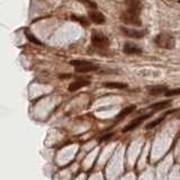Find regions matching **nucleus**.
Returning a JSON list of instances; mask_svg holds the SVG:
<instances>
[{"label":"nucleus","mask_w":180,"mask_h":180,"mask_svg":"<svg viewBox=\"0 0 180 180\" xmlns=\"http://www.w3.org/2000/svg\"><path fill=\"white\" fill-rule=\"evenodd\" d=\"M154 42L161 49H166V50H172L176 46V40L171 34L168 33H160L159 35L155 36Z\"/></svg>","instance_id":"1"},{"label":"nucleus","mask_w":180,"mask_h":180,"mask_svg":"<svg viewBox=\"0 0 180 180\" xmlns=\"http://www.w3.org/2000/svg\"><path fill=\"white\" fill-rule=\"evenodd\" d=\"M121 20L126 25H132V26H141L142 22L140 18V13L132 10V9H126L121 14Z\"/></svg>","instance_id":"2"},{"label":"nucleus","mask_w":180,"mask_h":180,"mask_svg":"<svg viewBox=\"0 0 180 180\" xmlns=\"http://www.w3.org/2000/svg\"><path fill=\"white\" fill-rule=\"evenodd\" d=\"M70 64L74 66L76 71L81 72V73H86V72H94L97 71L99 69L98 65H95L91 62H88L85 60H73L70 62Z\"/></svg>","instance_id":"3"},{"label":"nucleus","mask_w":180,"mask_h":180,"mask_svg":"<svg viewBox=\"0 0 180 180\" xmlns=\"http://www.w3.org/2000/svg\"><path fill=\"white\" fill-rule=\"evenodd\" d=\"M91 43L96 47L105 49L110 45V40L108 36H106L100 32H94L91 35Z\"/></svg>","instance_id":"4"},{"label":"nucleus","mask_w":180,"mask_h":180,"mask_svg":"<svg viewBox=\"0 0 180 180\" xmlns=\"http://www.w3.org/2000/svg\"><path fill=\"white\" fill-rule=\"evenodd\" d=\"M122 33L124 35L128 36V37H133V38H141L146 34V30H140V29L134 28H126V27H122L121 28Z\"/></svg>","instance_id":"5"},{"label":"nucleus","mask_w":180,"mask_h":180,"mask_svg":"<svg viewBox=\"0 0 180 180\" xmlns=\"http://www.w3.org/2000/svg\"><path fill=\"white\" fill-rule=\"evenodd\" d=\"M89 19L95 24H97V25H102L106 22L105 16L101 14L100 11H97V10H94V9H90V11H89Z\"/></svg>","instance_id":"6"},{"label":"nucleus","mask_w":180,"mask_h":180,"mask_svg":"<svg viewBox=\"0 0 180 180\" xmlns=\"http://www.w3.org/2000/svg\"><path fill=\"white\" fill-rule=\"evenodd\" d=\"M151 116V114H148V115H143V116H140L138 118H135V119H133L132 122L127 125V126H125L124 128H123V132L124 133H126V132H130V131H132V130H134L135 127H137L142 122H144L145 119H148L149 117Z\"/></svg>","instance_id":"7"},{"label":"nucleus","mask_w":180,"mask_h":180,"mask_svg":"<svg viewBox=\"0 0 180 180\" xmlns=\"http://www.w3.org/2000/svg\"><path fill=\"white\" fill-rule=\"evenodd\" d=\"M123 52L126 53V54H141L142 53V49L134 43H127L124 44V47H123Z\"/></svg>","instance_id":"8"},{"label":"nucleus","mask_w":180,"mask_h":180,"mask_svg":"<svg viewBox=\"0 0 180 180\" xmlns=\"http://www.w3.org/2000/svg\"><path fill=\"white\" fill-rule=\"evenodd\" d=\"M90 82L88 81V80H77V81H74V82H72L71 85L69 86V90L70 91H77V90H79L81 88H83V87L88 86Z\"/></svg>","instance_id":"9"},{"label":"nucleus","mask_w":180,"mask_h":180,"mask_svg":"<svg viewBox=\"0 0 180 180\" xmlns=\"http://www.w3.org/2000/svg\"><path fill=\"white\" fill-rule=\"evenodd\" d=\"M168 91V88L166 86H153L149 88V92L150 95H153V96H158V95H162Z\"/></svg>","instance_id":"10"},{"label":"nucleus","mask_w":180,"mask_h":180,"mask_svg":"<svg viewBox=\"0 0 180 180\" xmlns=\"http://www.w3.org/2000/svg\"><path fill=\"white\" fill-rule=\"evenodd\" d=\"M125 2L127 5V9H132V10L141 13L142 6H141V2L138 0H125Z\"/></svg>","instance_id":"11"},{"label":"nucleus","mask_w":180,"mask_h":180,"mask_svg":"<svg viewBox=\"0 0 180 180\" xmlns=\"http://www.w3.org/2000/svg\"><path fill=\"white\" fill-rule=\"evenodd\" d=\"M104 87L109 88V89H124V88H127V83H123V82H105Z\"/></svg>","instance_id":"12"},{"label":"nucleus","mask_w":180,"mask_h":180,"mask_svg":"<svg viewBox=\"0 0 180 180\" xmlns=\"http://www.w3.org/2000/svg\"><path fill=\"white\" fill-rule=\"evenodd\" d=\"M136 109V107H135V105H132V106H128V107H126V108H124L122 112L117 115V119H121V118H123V117H125V116H127V115H130V114H132L134 110Z\"/></svg>","instance_id":"13"},{"label":"nucleus","mask_w":180,"mask_h":180,"mask_svg":"<svg viewBox=\"0 0 180 180\" xmlns=\"http://www.w3.org/2000/svg\"><path fill=\"white\" fill-rule=\"evenodd\" d=\"M25 35H26V37H27V40H28L29 42H32V43H34V44H37V45H43V43H42L35 35H33L28 29H25Z\"/></svg>","instance_id":"14"},{"label":"nucleus","mask_w":180,"mask_h":180,"mask_svg":"<svg viewBox=\"0 0 180 180\" xmlns=\"http://www.w3.org/2000/svg\"><path fill=\"white\" fill-rule=\"evenodd\" d=\"M170 105V101H160V102H157V104H153L150 106V109H153V110H160V109H163V108H167Z\"/></svg>","instance_id":"15"},{"label":"nucleus","mask_w":180,"mask_h":180,"mask_svg":"<svg viewBox=\"0 0 180 180\" xmlns=\"http://www.w3.org/2000/svg\"><path fill=\"white\" fill-rule=\"evenodd\" d=\"M73 20H76V22H78L79 24H81L82 26H88V24H89V22L87 20L85 17H79V16H76V15H73L71 17Z\"/></svg>","instance_id":"16"},{"label":"nucleus","mask_w":180,"mask_h":180,"mask_svg":"<svg viewBox=\"0 0 180 180\" xmlns=\"http://www.w3.org/2000/svg\"><path fill=\"white\" fill-rule=\"evenodd\" d=\"M79 1L88 8H90V9H96L97 8V4H95L92 0H79Z\"/></svg>","instance_id":"17"},{"label":"nucleus","mask_w":180,"mask_h":180,"mask_svg":"<svg viewBox=\"0 0 180 180\" xmlns=\"http://www.w3.org/2000/svg\"><path fill=\"white\" fill-rule=\"evenodd\" d=\"M163 118H164V117H159L158 119H155V121H153V122L150 123V124H148V125H146V128L149 130V128H153V127L158 126L159 124L163 121Z\"/></svg>","instance_id":"18"},{"label":"nucleus","mask_w":180,"mask_h":180,"mask_svg":"<svg viewBox=\"0 0 180 180\" xmlns=\"http://www.w3.org/2000/svg\"><path fill=\"white\" fill-rule=\"evenodd\" d=\"M180 95V88L177 89H171V90H168L166 92L167 97H172V96H179Z\"/></svg>","instance_id":"19"},{"label":"nucleus","mask_w":180,"mask_h":180,"mask_svg":"<svg viewBox=\"0 0 180 180\" xmlns=\"http://www.w3.org/2000/svg\"><path fill=\"white\" fill-rule=\"evenodd\" d=\"M113 134H114V133H109V134H106V135H104L102 137H100V138H99V142H105V141L109 140L110 137L113 136Z\"/></svg>","instance_id":"20"},{"label":"nucleus","mask_w":180,"mask_h":180,"mask_svg":"<svg viewBox=\"0 0 180 180\" xmlns=\"http://www.w3.org/2000/svg\"><path fill=\"white\" fill-rule=\"evenodd\" d=\"M179 2H180V0H179Z\"/></svg>","instance_id":"21"}]
</instances>
